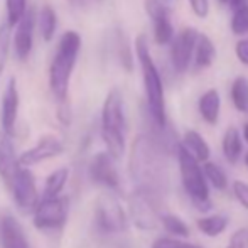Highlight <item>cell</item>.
I'll return each mask as SVG.
<instances>
[{
  "instance_id": "cell-29",
  "label": "cell",
  "mask_w": 248,
  "mask_h": 248,
  "mask_svg": "<svg viewBox=\"0 0 248 248\" xmlns=\"http://www.w3.org/2000/svg\"><path fill=\"white\" fill-rule=\"evenodd\" d=\"M232 31L236 36H245V34H248V3L233 10Z\"/></svg>"
},
{
  "instance_id": "cell-18",
  "label": "cell",
  "mask_w": 248,
  "mask_h": 248,
  "mask_svg": "<svg viewBox=\"0 0 248 248\" xmlns=\"http://www.w3.org/2000/svg\"><path fill=\"white\" fill-rule=\"evenodd\" d=\"M183 147L198 160V162H208L209 160V155H211V149H209L208 142L202 139L201 134H198L196 130H187L184 134V139H183Z\"/></svg>"
},
{
  "instance_id": "cell-3",
  "label": "cell",
  "mask_w": 248,
  "mask_h": 248,
  "mask_svg": "<svg viewBox=\"0 0 248 248\" xmlns=\"http://www.w3.org/2000/svg\"><path fill=\"white\" fill-rule=\"evenodd\" d=\"M81 49V36L76 31L62 34L49 66V88L56 100L66 103L69 92V81L75 71L76 59Z\"/></svg>"
},
{
  "instance_id": "cell-13",
  "label": "cell",
  "mask_w": 248,
  "mask_h": 248,
  "mask_svg": "<svg viewBox=\"0 0 248 248\" xmlns=\"http://www.w3.org/2000/svg\"><path fill=\"white\" fill-rule=\"evenodd\" d=\"M36 19L37 14L34 7H29L22 19L17 22L16 37H14V49H16V56L24 61L29 58L31 51H32L34 44V29H36Z\"/></svg>"
},
{
  "instance_id": "cell-27",
  "label": "cell",
  "mask_w": 248,
  "mask_h": 248,
  "mask_svg": "<svg viewBox=\"0 0 248 248\" xmlns=\"http://www.w3.org/2000/svg\"><path fill=\"white\" fill-rule=\"evenodd\" d=\"M160 225L164 226L169 235L179 236V238H187L189 236V226L183 221L177 215H160Z\"/></svg>"
},
{
  "instance_id": "cell-5",
  "label": "cell",
  "mask_w": 248,
  "mask_h": 248,
  "mask_svg": "<svg viewBox=\"0 0 248 248\" xmlns=\"http://www.w3.org/2000/svg\"><path fill=\"white\" fill-rule=\"evenodd\" d=\"M176 155L177 164H179L181 183H183V187L186 191L187 198L191 199L194 208H198L199 211H209L213 206V201L209 198V186L206 183L199 162L183 147L181 142L176 149Z\"/></svg>"
},
{
  "instance_id": "cell-33",
  "label": "cell",
  "mask_w": 248,
  "mask_h": 248,
  "mask_svg": "<svg viewBox=\"0 0 248 248\" xmlns=\"http://www.w3.org/2000/svg\"><path fill=\"white\" fill-rule=\"evenodd\" d=\"M226 248H248V228H238L228 240Z\"/></svg>"
},
{
  "instance_id": "cell-8",
  "label": "cell",
  "mask_w": 248,
  "mask_h": 248,
  "mask_svg": "<svg viewBox=\"0 0 248 248\" xmlns=\"http://www.w3.org/2000/svg\"><path fill=\"white\" fill-rule=\"evenodd\" d=\"M68 198H43L34 209V225L39 230H58L68 219Z\"/></svg>"
},
{
  "instance_id": "cell-31",
  "label": "cell",
  "mask_w": 248,
  "mask_h": 248,
  "mask_svg": "<svg viewBox=\"0 0 248 248\" xmlns=\"http://www.w3.org/2000/svg\"><path fill=\"white\" fill-rule=\"evenodd\" d=\"M117 56L120 64L124 66L127 71H132V54H130V47H128L127 41H125V36L118 31V37H117Z\"/></svg>"
},
{
  "instance_id": "cell-26",
  "label": "cell",
  "mask_w": 248,
  "mask_h": 248,
  "mask_svg": "<svg viewBox=\"0 0 248 248\" xmlns=\"http://www.w3.org/2000/svg\"><path fill=\"white\" fill-rule=\"evenodd\" d=\"M232 100L238 111H248V79L245 76L235 78L232 85Z\"/></svg>"
},
{
  "instance_id": "cell-41",
  "label": "cell",
  "mask_w": 248,
  "mask_h": 248,
  "mask_svg": "<svg viewBox=\"0 0 248 248\" xmlns=\"http://www.w3.org/2000/svg\"><path fill=\"white\" fill-rule=\"evenodd\" d=\"M219 2H228V0H219Z\"/></svg>"
},
{
  "instance_id": "cell-22",
  "label": "cell",
  "mask_w": 248,
  "mask_h": 248,
  "mask_svg": "<svg viewBox=\"0 0 248 248\" xmlns=\"http://www.w3.org/2000/svg\"><path fill=\"white\" fill-rule=\"evenodd\" d=\"M198 230L202 235L209 236V238H216L219 236L228 226V218L223 215H209V216H202L196 221Z\"/></svg>"
},
{
  "instance_id": "cell-19",
  "label": "cell",
  "mask_w": 248,
  "mask_h": 248,
  "mask_svg": "<svg viewBox=\"0 0 248 248\" xmlns=\"http://www.w3.org/2000/svg\"><path fill=\"white\" fill-rule=\"evenodd\" d=\"M199 113L202 120L209 125H216L219 118V108H221V98L216 90H208L204 95L199 98Z\"/></svg>"
},
{
  "instance_id": "cell-9",
  "label": "cell",
  "mask_w": 248,
  "mask_h": 248,
  "mask_svg": "<svg viewBox=\"0 0 248 248\" xmlns=\"http://www.w3.org/2000/svg\"><path fill=\"white\" fill-rule=\"evenodd\" d=\"M10 189H12L16 204L24 215L34 213V209L39 204V193H37L36 186V177L27 167H19V170L14 176L12 183H10Z\"/></svg>"
},
{
  "instance_id": "cell-40",
  "label": "cell",
  "mask_w": 248,
  "mask_h": 248,
  "mask_svg": "<svg viewBox=\"0 0 248 248\" xmlns=\"http://www.w3.org/2000/svg\"><path fill=\"white\" fill-rule=\"evenodd\" d=\"M245 164H247V167H248V154L245 155Z\"/></svg>"
},
{
  "instance_id": "cell-35",
  "label": "cell",
  "mask_w": 248,
  "mask_h": 248,
  "mask_svg": "<svg viewBox=\"0 0 248 248\" xmlns=\"http://www.w3.org/2000/svg\"><path fill=\"white\" fill-rule=\"evenodd\" d=\"M189 3H191V9H193L194 16L201 17V19H204V17L208 16V12H209L208 0H189Z\"/></svg>"
},
{
  "instance_id": "cell-14",
  "label": "cell",
  "mask_w": 248,
  "mask_h": 248,
  "mask_svg": "<svg viewBox=\"0 0 248 248\" xmlns=\"http://www.w3.org/2000/svg\"><path fill=\"white\" fill-rule=\"evenodd\" d=\"M19 90H17L16 78H10L5 86L2 98V110H0V122H2V132L12 137L16 130L17 115H19Z\"/></svg>"
},
{
  "instance_id": "cell-15",
  "label": "cell",
  "mask_w": 248,
  "mask_h": 248,
  "mask_svg": "<svg viewBox=\"0 0 248 248\" xmlns=\"http://www.w3.org/2000/svg\"><path fill=\"white\" fill-rule=\"evenodd\" d=\"M147 12L154 22V37L155 43L164 46L172 41V24H170L169 9L159 0H147Z\"/></svg>"
},
{
  "instance_id": "cell-2",
  "label": "cell",
  "mask_w": 248,
  "mask_h": 248,
  "mask_svg": "<svg viewBox=\"0 0 248 248\" xmlns=\"http://www.w3.org/2000/svg\"><path fill=\"white\" fill-rule=\"evenodd\" d=\"M135 51H137L139 62L142 66V75H144V86H145V98H147V113L152 125L159 128H166L167 115H166V100H164V85L162 78L159 75L155 62L149 51L147 37L144 34L135 41Z\"/></svg>"
},
{
  "instance_id": "cell-6",
  "label": "cell",
  "mask_w": 248,
  "mask_h": 248,
  "mask_svg": "<svg viewBox=\"0 0 248 248\" xmlns=\"http://www.w3.org/2000/svg\"><path fill=\"white\" fill-rule=\"evenodd\" d=\"M159 199L150 196L140 189H135L128 198V209H130L132 223L139 230L144 232H154L160 225L159 213Z\"/></svg>"
},
{
  "instance_id": "cell-1",
  "label": "cell",
  "mask_w": 248,
  "mask_h": 248,
  "mask_svg": "<svg viewBox=\"0 0 248 248\" xmlns=\"http://www.w3.org/2000/svg\"><path fill=\"white\" fill-rule=\"evenodd\" d=\"M169 150L150 134L134 140L130 152V176L137 189L149 193L159 201L169 191Z\"/></svg>"
},
{
  "instance_id": "cell-16",
  "label": "cell",
  "mask_w": 248,
  "mask_h": 248,
  "mask_svg": "<svg viewBox=\"0 0 248 248\" xmlns=\"http://www.w3.org/2000/svg\"><path fill=\"white\" fill-rule=\"evenodd\" d=\"M19 167V157L16 155L12 137L0 130V177L7 186H10Z\"/></svg>"
},
{
  "instance_id": "cell-25",
  "label": "cell",
  "mask_w": 248,
  "mask_h": 248,
  "mask_svg": "<svg viewBox=\"0 0 248 248\" xmlns=\"http://www.w3.org/2000/svg\"><path fill=\"white\" fill-rule=\"evenodd\" d=\"M68 177H69V170L66 167H61V169H56L54 172H51L46 179L43 198H58L61 194V191L64 189L66 183H68Z\"/></svg>"
},
{
  "instance_id": "cell-30",
  "label": "cell",
  "mask_w": 248,
  "mask_h": 248,
  "mask_svg": "<svg viewBox=\"0 0 248 248\" xmlns=\"http://www.w3.org/2000/svg\"><path fill=\"white\" fill-rule=\"evenodd\" d=\"M10 27L7 26V22H3L0 26V78L3 75V69H5L7 59H9V49H10Z\"/></svg>"
},
{
  "instance_id": "cell-34",
  "label": "cell",
  "mask_w": 248,
  "mask_h": 248,
  "mask_svg": "<svg viewBox=\"0 0 248 248\" xmlns=\"http://www.w3.org/2000/svg\"><path fill=\"white\" fill-rule=\"evenodd\" d=\"M232 189H233V196H235L236 201L245 209H248V184L243 183V181H235Z\"/></svg>"
},
{
  "instance_id": "cell-17",
  "label": "cell",
  "mask_w": 248,
  "mask_h": 248,
  "mask_svg": "<svg viewBox=\"0 0 248 248\" xmlns=\"http://www.w3.org/2000/svg\"><path fill=\"white\" fill-rule=\"evenodd\" d=\"M0 240L3 248H31L24 228L12 216H5L0 223Z\"/></svg>"
},
{
  "instance_id": "cell-7",
  "label": "cell",
  "mask_w": 248,
  "mask_h": 248,
  "mask_svg": "<svg viewBox=\"0 0 248 248\" xmlns=\"http://www.w3.org/2000/svg\"><path fill=\"white\" fill-rule=\"evenodd\" d=\"M96 228L105 235H117L127 230V216L118 199L111 193L101 194L95 209Z\"/></svg>"
},
{
  "instance_id": "cell-10",
  "label": "cell",
  "mask_w": 248,
  "mask_h": 248,
  "mask_svg": "<svg viewBox=\"0 0 248 248\" xmlns=\"http://www.w3.org/2000/svg\"><path fill=\"white\" fill-rule=\"evenodd\" d=\"M117 160L108 152H100L90 162V177L95 184L107 187L108 191L120 189V174L115 166Z\"/></svg>"
},
{
  "instance_id": "cell-38",
  "label": "cell",
  "mask_w": 248,
  "mask_h": 248,
  "mask_svg": "<svg viewBox=\"0 0 248 248\" xmlns=\"http://www.w3.org/2000/svg\"><path fill=\"white\" fill-rule=\"evenodd\" d=\"M228 2H230V5H232V9L235 10V9H238V7L248 3V0H228Z\"/></svg>"
},
{
  "instance_id": "cell-23",
  "label": "cell",
  "mask_w": 248,
  "mask_h": 248,
  "mask_svg": "<svg viewBox=\"0 0 248 248\" xmlns=\"http://www.w3.org/2000/svg\"><path fill=\"white\" fill-rule=\"evenodd\" d=\"M36 24L39 26L41 36H43L44 41H49L54 37L56 34V27H58V17H56V12L51 5H44L43 9L39 10V16L36 19Z\"/></svg>"
},
{
  "instance_id": "cell-4",
  "label": "cell",
  "mask_w": 248,
  "mask_h": 248,
  "mask_svg": "<svg viewBox=\"0 0 248 248\" xmlns=\"http://www.w3.org/2000/svg\"><path fill=\"white\" fill-rule=\"evenodd\" d=\"M125 113H124V98L117 88H113L107 95L101 108V139L107 145V152L115 160L122 159L125 154Z\"/></svg>"
},
{
  "instance_id": "cell-36",
  "label": "cell",
  "mask_w": 248,
  "mask_h": 248,
  "mask_svg": "<svg viewBox=\"0 0 248 248\" xmlns=\"http://www.w3.org/2000/svg\"><path fill=\"white\" fill-rule=\"evenodd\" d=\"M235 52H236V58L243 62V64L248 66V39H242L236 43V47H235Z\"/></svg>"
},
{
  "instance_id": "cell-32",
  "label": "cell",
  "mask_w": 248,
  "mask_h": 248,
  "mask_svg": "<svg viewBox=\"0 0 248 248\" xmlns=\"http://www.w3.org/2000/svg\"><path fill=\"white\" fill-rule=\"evenodd\" d=\"M152 248H201V247H196V245H193V243L181 242V240L170 238V236H160V238H157L155 242L152 243Z\"/></svg>"
},
{
  "instance_id": "cell-20",
  "label": "cell",
  "mask_w": 248,
  "mask_h": 248,
  "mask_svg": "<svg viewBox=\"0 0 248 248\" xmlns=\"http://www.w3.org/2000/svg\"><path fill=\"white\" fill-rule=\"evenodd\" d=\"M242 135H240L238 128L236 127H228L223 135L221 140V150L225 159L228 160L232 166L238 164L240 155H242Z\"/></svg>"
},
{
  "instance_id": "cell-28",
  "label": "cell",
  "mask_w": 248,
  "mask_h": 248,
  "mask_svg": "<svg viewBox=\"0 0 248 248\" xmlns=\"http://www.w3.org/2000/svg\"><path fill=\"white\" fill-rule=\"evenodd\" d=\"M7 7V26L12 29L17 26L27 10V0H5Z\"/></svg>"
},
{
  "instance_id": "cell-24",
  "label": "cell",
  "mask_w": 248,
  "mask_h": 248,
  "mask_svg": "<svg viewBox=\"0 0 248 248\" xmlns=\"http://www.w3.org/2000/svg\"><path fill=\"white\" fill-rule=\"evenodd\" d=\"M202 174H204V179L208 183V186L211 184L216 191H226L228 187V176L226 172L215 162H204L202 164Z\"/></svg>"
},
{
  "instance_id": "cell-12",
  "label": "cell",
  "mask_w": 248,
  "mask_h": 248,
  "mask_svg": "<svg viewBox=\"0 0 248 248\" xmlns=\"http://www.w3.org/2000/svg\"><path fill=\"white\" fill-rule=\"evenodd\" d=\"M198 31L193 27L181 31L179 36L172 41V47H170V58H172V66L177 73H184L189 68L191 58L194 54V47H196L198 41Z\"/></svg>"
},
{
  "instance_id": "cell-11",
  "label": "cell",
  "mask_w": 248,
  "mask_h": 248,
  "mask_svg": "<svg viewBox=\"0 0 248 248\" xmlns=\"http://www.w3.org/2000/svg\"><path fill=\"white\" fill-rule=\"evenodd\" d=\"M62 152H64V144L61 142V139H58L56 135H43L34 147L22 152V155L19 157V166L29 169L31 166H36V164L49 160L52 157H58Z\"/></svg>"
},
{
  "instance_id": "cell-39",
  "label": "cell",
  "mask_w": 248,
  "mask_h": 248,
  "mask_svg": "<svg viewBox=\"0 0 248 248\" xmlns=\"http://www.w3.org/2000/svg\"><path fill=\"white\" fill-rule=\"evenodd\" d=\"M243 137H245V140L248 142V124H245V127H243Z\"/></svg>"
},
{
  "instance_id": "cell-21",
  "label": "cell",
  "mask_w": 248,
  "mask_h": 248,
  "mask_svg": "<svg viewBox=\"0 0 248 248\" xmlns=\"http://www.w3.org/2000/svg\"><path fill=\"white\" fill-rule=\"evenodd\" d=\"M215 44L211 43L206 34H199L196 41V47H194V68L196 71H202V69L209 68L215 61Z\"/></svg>"
},
{
  "instance_id": "cell-37",
  "label": "cell",
  "mask_w": 248,
  "mask_h": 248,
  "mask_svg": "<svg viewBox=\"0 0 248 248\" xmlns=\"http://www.w3.org/2000/svg\"><path fill=\"white\" fill-rule=\"evenodd\" d=\"M71 5L75 7H79V9H83V7H88V3L92 2V0H68Z\"/></svg>"
}]
</instances>
